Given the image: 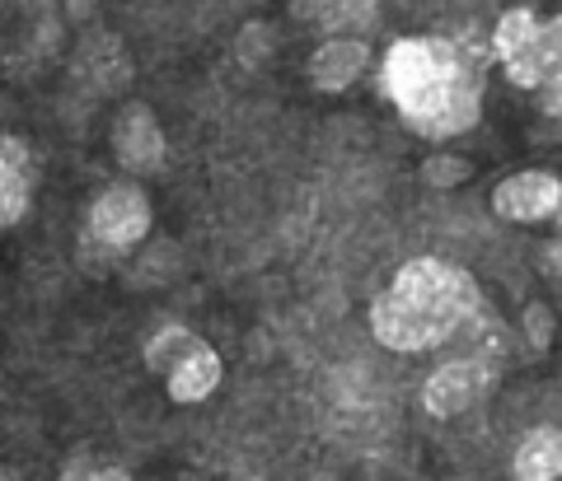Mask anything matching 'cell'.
I'll return each instance as SVG.
<instances>
[{
  "label": "cell",
  "instance_id": "obj_1",
  "mask_svg": "<svg viewBox=\"0 0 562 481\" xmlns=\"http://www.w3.org/2000/svg\"><path fill=\"white\" fill-rule=\"evenodd\" d=\"M384 89L413 131L460 136L479 122L483 61L446 38H403L384 57Z\"/></svg>",
  "mask_w": 562,
  "mask_h": 481
},
{
  "label": "cell",
  "instance_id": "obj_2",
  "mask_svg": "<svg viewBox=\"0 0 562 481\" xmlns=\"http://www.w3.org/2000/svg\"><path fill=\"white\" fill-rule=\"evenodd\" d=\"M473 313H479V285H473V276L441 257H417L375 299L371 328L380 346L413 355V351H431L450 342Z\"/></svg>",
  "mask_w": 562,
  "mask_h": 481
},
{
  "label": "cell",
  "instance_id": "obj_3",
  "mask_svg": "<svg viewBox=\"0 0 562 481\" xmlns=\"http://www.w3.org/2000/svg\"><path fill=\"white\" fill-rule=\"evenodd\" d=\"M150 229V202L146 192L132 183L109 187L85 216V248H94L99 257H122L127 248H136Z\"/></svg>",
  "mask_w": 562,
  "mask_h": 481
},
{
  "label": "cell",
  "instance_id": "obj_4",
  "mask_svg": "<svg viewBox=\"0 0 562 481\" xmlns=\"http://www.w3.org/2000/svg\"><path fill=\"white\" fill-rule=\"evenodd\" d=\"M492 206H497L502 220L516 225H543V220L562 225V177L543 169H525L492 192Z\"/></svg>",
  "mask_w": 562,
  "mask_h": 481
},
{
  "label": "cell",
  "instance_id": "obj_5",
  "mask_svg": "<svg viewBox=\"0 0 562 481\" xmlns=\"http://www.w3.org/2000/svg\"><path fill=\"white\" fill-rule=\"evenodd\" d=\"M492 47H497V61L506 66L520 89H539L543 76V24L535 20V10H506L492 33Z\"/></svg>",
  "mask_w": 562,
  "mask_h": 481
},
{
  "label": "cell",
  "instance_id": "obj_6",
  "mask_svg": "<svg viewBox=\"0 0 562 481\" xmlns=\"http://www.w3.org/2000/svg\"><path fill=\"white\" fill-rule=\"evenodd\" d=\"M492 383V360H483V355H464V360H450L441 365L427 379V388H422V402H427L431 416H460L469 412L473 402H479L487 393Z\"/></svg>",
  "mask_w": 562,
  "mask_h": 481
},
{
  "label": "cell",
  "instance_id": "obj_7",
  "mask_svg": "<svg viewBox=\"0 0 562 481\" xmlns=\"http://www.w3.org/2000/svg\"><path fill=\"white\" fill-rule=\"evenodd\" d=\"M113 150H117V164L127 173H160L165 169L169 146H165V131L146 103H127V108L117 113Z\"/></svg>",
  "mask_w": 562,
  "mask_h": 481
},
{
  "label": "cell",
  "instance_id": "obj_8",
  "mask_svg": "<svg viewBox=\"0 0 562 481\" xmlns=\"http://www.w3.org/2000/svg\"><path fill=\"white\" fill-rule=\"evenodd\" d=\"M33 202V154L20 136L0 140V225H20Z\"/></svg>",
  "mask_w": 562,
  "mask_h": 481
},
{
  "label": "cell",
  "instance_id": "obj_9",
  "mask_svg": "<svg viewBox=\"0 0 562 481\" xmlns=\"http://www.w3.org/2000/svg\"><path fill=\"white\" fill-rule=\"evenodd\" d=\"M366 66V43L361 38H333L314 51L310 61V80L324 89V94H342V89L361 76Z\"/></svg>",
  "mask_w": 562,
  "mask_h": 481
},
{
  "label": "cell",
  "instance_id": "obj_10",
  "mask_svg": "<svg viewBox=\"0 0 562 481\" xmlns=\"http://www.w3.org/2000/svg\"><path fill=\"white\" fill-rule=\"evenodd\" d=\"M165 383H169L173 402H202L206 393H216V383H221V355L202 342L198 351L183 355V360L165 374Z\"/></svg>",
  "mask_w": 562,
  "mask_h": 481
},
{
  "label": "cell",
  "instance_id": "obj_11",
  "mask_svg": "<svg viewBox=\"0 0 562 481\" xmlns=\"http://www.w3.org/2000/svg\"><path fill=\"white\" fill-rule=\"evenodd\" d=\"M516 477L520 481H553V477H562V431L558 425H539V431H530L520 439Z\"/></svg>",
  "mask_w": 562,
  "mask_h": 481
},
{
  "label": "cell",
  "instance_id": "obj_12",
  "mask_svg": "<svg viewBox=\"0 0 562 481\" xmlns=\"http://www.w3.org/2000/svg\"><path fill=\"white\" fill-rule=\"evenodd\" d=\"M375 10H380V0H295V14L328 33L366 28L375 20Z\"/></svg>",
  "mask_w": 562,
  "mask_h": 481
},
{
  "label": "cell",
  "instance_id": "obj_13",
  "mask_svg": "<svg viewBox=\"0 0 562 481\" xmlns=\"http://www.w3.org/2000/svg\"><path fill=\"white\" fill-rule=\"evenodd\" d=\"M539 103L549 117H562V14L543 24V76H539Z\"/></svg>",
  "mask_w": 562,
  "mask_h": 481
},
{
  "label": "cell",
  "instance_id": "obj_14",
  "mask_svg": "<svg viewBox=\"0 0 562 481\" xmlns=\"http://www.w3.org/2000/svg\"><path fill=\"white\" fill-rule=\"evenodd\" d=\"M198 346H202V336H198V332H188L183 323H165V328H160V332H155L150 342H146V365H150V369L165 379V374H169L173 365H179L183 355L198 351Z\"/></svg>",
  "mask_w": 562,
  "mask_h": 481
},
{
  "label": "cell",
  "instance_id": "obj_15",
  "mask_svg": "<svg viewBox=\"0 0 562 481\" xmlns=\"http://www.w3.org/2000/svg\"><path fill=\"white\" fill-rule=\"evenodd\" d=\"M422 173H427V183H436V187H454L469 173V164H464V159L441 154V159H427V169H422Z\"/></svg>",
  "mask_w": 562,
  "mask_h": 481
},
{
  "label": "cell",
  "instance_id": "obj_16",
  "mask_svg": "<svg viewBox=\"0 0 562 481\" xmlns=\"http://www.w3.org/2000/svg\"><path fill=\"white\" fill-rule=\"evenodd\" d=\"M525 332H530V346L543 351L553 342V313L543 305H530V309H525Z\"/></svg>",
  "mask_w": 562,
  "mask_h": 481
},
{
  "label": "cell",
  "instance_id": "obj_17",
  "mask_svg": "<svg viewBox=\"0 0 562 481\" xmlns=\"http://www.w3.org/2000/svg\"><path fill=\"white\" fill-rule=\"evenodd\" d=\"M66 481H80V477H127L117 462H103V458H70L66 462Z\"/></svg>",
  "mask_w": 562,
  "mask_h": 481
},
{
  "label": "cell",
  "instance_id": "obj_18",
  "mask_svg": "<svg viewBox=\"0 0 562 481\" xmlns=\"http://www.w3.org/2000/svg\"><path fill=\"white\" fill-rule=\"evenodd\" d=\"M543 266H549V276L562 285V234H558L549 248H543Z\"/></svg>",
  "mask_w": 562,
  "mask_h": 481
}]
</instances>
